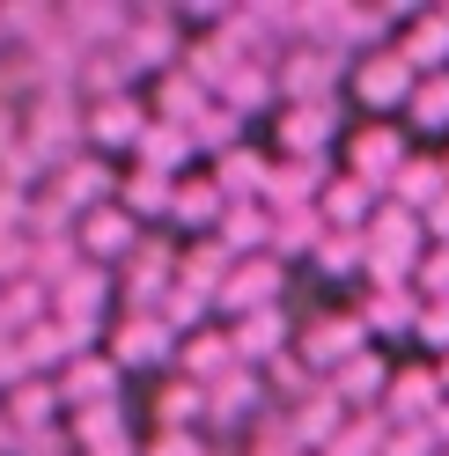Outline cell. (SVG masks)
Returning a JSON list of instances; mask_svg holds the SVG:
<instances>
[{
	"instance_id": "17",
	"label": "cell",
	"mask_w": 449,
	"mask_h": 456,
	"mask_svg": "<svg viewBox=\"0 0 449 456\" xmlns=\"http://www.w3.org/2000/svg\"><path fill=\"white\" fill-rule=\"evenodd\" d=\"M229 331V346H236V368H265L295 346V324H288V309H258V317H236V324H221Z\"/></svg>"
},
{
	"instance_id": "9",
	"label": "cell",
	"mask_w": 449,
	"mask_h": 456,
	"mask_svg": "<svg viewBox=\"0 0 449 456\" xmlns=\"http://www.w3.org/2000/svg\"><path fill=\"white\" fill-rule=\"evenodd\" d=\"M45 191H52V199H60V207L81 221V214H96V207H110V199H118V169H110L103 155L81 148V155H67V162L45 177Z\"/></svg>"
},
{
	"instance_id": "19",
	"label": "cell",
	"mask_w": 449,
	"mask_h": 456,
	"mask_svg": "<svg viewBox=\"0 0 449 456\" xmlns=\"http://www.w3.org/2000/svg\"><path fill=\"white\" fill-rule=\"evenodd\" d=\"M324 184H331V162H280V155H273V177H265V199H258V207H265V214H310Z\"/></svg>"
},
{
	"instance_id": "7",
	"label": "cell",
	"mask_w": 449,
	"mask_h": 456,
	"mask_svg": "<svg viewBox=\"0 0 449 456\" xmlns=\"http://www.w3.org/2000/svg\"><path fill=\"white\" fill-rule=\"evenodd\" d=\"M347 89H354V103L369 110V118H398L405 110V96H412V67L398 60V52H361V60L347 67Z\"/></svg>"
},
{
	"instance_id": "13",
	"label": "cell",
	"mask_w": 449,
	"mask_h": 456,
	"mask_svg": "<svg viewBox=\"0 0 449 456\" xmlns=\"http://www.w3.org/2000/svg\"><path fill=\"white\" fill-rule=\"evenodd\" d=\"M390 52L412 67V81L449 74V8H420V15H405L398 37H390Z\"/></svg>"
},
{
	"instance_id": "30",
	"label": "cell",
	"mask_w": 449,
	"mask_h": 456,
	"mask_svg": "<svg viewBox=\"0 0 449 456\" xmlns=\"http://www.w3.org/2000/svg\"><path fill=\"white\" fill-rule=\"evenodd\" d=\"M398 118H405L412 133H435V140H449V74L412 81V96H405V110H398Z\"/></svg>"
},
{
	"instance_id": "36",
	"label": "cell",
	"mask_w": 449,
	"mask_h": 456,
	"mask_svg": "<svg viewBox=\"0 0 449 456\" xmlns=\"http://www.w3.org/2000/svg\"><path fill=\"white\" fill-rule=\"evenodd\" d=\"M420 228H428V243H442V250H449V191L435 199L428 214H420Z\"/></svg>"
},
{
	"instance_id": "5",
	"label": "cell",
	"mask_w": 449,
	"mask_h": 456,
	"mask_svg": "<svg viewBox=\"0 0 449 456\" xmlns=\"http://www.w3.org/2000/svg\"><path fill=\"white\" fill-rule=\"evenodd\" d=\"M288 354H295V361L324 383L331 368H347L354 354H369V331L354 324V309H324V317H310V324L295 331V346H288Z\"/></svg>"
},
{
	"instance_id": "23",
	"label": "cell",
	"mask_w": 449,
	"mask_h": 456,
	"mask_svg": "<svg viewBox=\"0 0 449 456\" xmlns=\"http://www.w3.org/2000/svg\"><path fill=\"white\" fill-rule=\"evenodd\" d=\"M442 191H449V177H442V155H405L383 199H390V207H405V214H428Z\"/></svg>"
},
{
	"instance_id": "39",
	"label": "cell",
	"mask_w": 449,
	"mask_h": 456,
	"mask_svg": "<svg viewBox=\"0 0 449 456\" xmlns=\"http://www.w3.org/2000/svg\"><path fill=\"white\" fill-rule=\"evenodd\" d=\"M442 177H449V155H442Z\"/></svg>"
},
{
	"instance_id": "10",
	"label": "cell",
	"mask_w": 449,
	"mask_h": 456,
	"mask_svg": "<svg viewBox=\"0 0 449 456\" xmlns=\"http://www.w3.org/2000/svg\"><path fill=\"white\" fill-rule=\"evenodd\" d=\"M52 390H60V412L74 419V412H103V405H126V376L110 368V354H74L60 376H52Z\"/></svg>"
},
{
	"instance_id": "2",
	"label": "cell",
	"mask_w": 449,
	"mask_h": 456,
	"mask_svg": "<svg viewBox=\"0 0 449 456\" xmlns=\"http://www.w3.org/2000/svg\"><path fill=\"white\" fill-rule=\"evenodd\" d=\"M412 148H405V133H398V118H361V126H347L339 133V177H361L376 199L390 191V177H398V162H405Z\"/></svg>"
},
{
	"instance_id": "32",
	"label": "cell",
	"mask_w": 449,
	"mask_h": 456,
	"mask_svg": "<svg viewBox=\"0 0 449 456\" xmlns=\"http://www.w3.org/2000/svg\"><path fill=\"white\" fill-rule=\"evenodd\" d=\"M310 265H317L324 280H354L361 265H369V243H361V236H347V228H324V236H317V250H310Z\"/></svg>"
},
{
	"instance_id": "18",
	"label": "cell",
	"mask_w": 449,
	"mask_h": 456,
	"mask_svg": "<svg viewBox=\"0 0 449 456\" xmlns=\"http://www.w3.org/2000/svg\"><path fill=\"white\" fill-rule=\"evenodd\" d=\"M324 390L339 397L347 412H376V405H383V390H390V354H383V346L354 354L347 368H331V376H324Z\"/></svg>"
},
{
	"instance_id": "20",
	"label": "cell",
	"mask_w": 449,
	"mask_h": 456,
	"mask_svg": "<svg viewBox=\"0 0 449 456\" xmlns=\"http://www.w3.org/2000/svg\"><path fill=\"white\" fill-rule=\"evenodd\" d=\"M236 368V346H229V331L221 324H200L192 338H177V361H170V376H184V383H200V390H214L221 376Z\"/></svg>"
},
{
	"instance_id": "24",
	"label": "cell",
	"mask_w": 449,
	"mask_h": 456,
	"mask_svg": "<svg viewBox=\"0 0 449 456\" xmlns=\"http://www.w3.org/2000/svg\"><path fill=\"white\" fill-rule=\"evenodd\" d=\"M376 207H383V199L361 184V177H331V184L317 191V221H324V228H347V236H361Z\"/></svg>"
},
{
	"instance_id": "26",
	"label": "cell",
	"mask_w": 449,
	"mask_h": 456,
	"mask_svg": "<svg viewBox=\"0 0 449 456\" xmlns=\"http://www.w3.org/2000/svg\"><path fill=\"white\" fill-rule=\"evenodd\" d=\"M214 103H229L236 110V118L250 126V118H258V110H280V89H273V67L265 60H243L229 81H221V96Z\"/></svg>"
},
{
	"instance_id": "35",
	"label": "cell",
	"mask_w": 449,
	"mask_h": 456,
	"mask_svg": "<svg viewBox=\"0 0 449 456\" xmlns=\"http://www.w3.org/2000/svg\"><path fill=\"white\" fill-rule=\"evenodd\" d=\"M214 442L207 435H148V449H140V456H207Z\"/></svg>"
},
{
	"instance_id": "33",
	"label": "cell",
	"mask_w": 449,
	"mask_h": 456,
	"mask_svg": "<svg viewBox=\"0 0 449 456\" xmlns=\"http://www.w3.org/2000/svg\"><path fill=\"white\" fill-rule=\"evenodd\" d=\"M383 435H390V419H383V412H347V427L331 435L324 456H383Z\"/></svg>"
},
{
	"instance_id": "4",
	"label": "cell",
	"mask_w": 449,
	"mask_h": 456,
	"mask_svg": "<svg viewBox=\"0 0 449 456\" xmlns=\"http://www.w3.org/2000/svg\"><path fill=\"white\" fill-rule=\"evenodd\" d=\"M339 103H280L273 118V155L280 162H324L331 148H339Z\"/></svg>"
},
{
	"instance_id": "12",
	"label": "cell",
	"mask_w": 449,
	"mask_h": 456,
	"mask_svg": "<svg viewBox=\"0 0 449 456\" xmlns=\"http://www.w3.org/2000/svg\"><path fill=\"white\" fill-rule=\"evenodd\" d=\"M103 354H110L118 376H133V368H140V376H162V368L177 361V338L162 331L155 317H110V346Z\"/></svg>"
},
{
	"instance_id": "29",
	"label": "cell",
	"mask_w": 449,
	"mask_h": 456,
	"mask_svg": "<svg viewBox=\"0 0 449 456\" xmlns=\"http://www.w3.org/2000/svg\"><path fill=\"white\" fill-rule=\"evenodd\" d=\"M265 236H273L265 207H221V221H214V243L229 258H265Z\"/></svg>"
},
{
	"instance_id": "1",
	"label": "cell",
	"mask_w": 449,
	"mask_h": 456,
	"mask_svg": "<svg viewBox=\"0 0 449 456\" xmlns=\"http://www.w3.org/2000/svg\"><path fill=\"white\" fill-rule=\"evenodd\" d=\"M184 52V22L177 8H126V30H118V60L133 81H162Z\"/></svg>"
},
{
	"instance_id": "6",
	"label": "cell",
	"mask_w": 449,
	"mask_h": 456,
	"mask_svg": "<svg viewBox=\"0 0 449 456\" xmlns=\"http://www.w3.org/2000/svg\"><path fill=\"white\" fill-rule=\"evenodd\" d=\"M148 133V96L126 89V96H103V103H81V148L89 155H133V140Z\"/></svg>"
},
{
	"instance_id": "38",
	"label": "cell",
	"mask_w": 449,
	"mask_h": 456,
	"mask_svg": "<svg viewBox=\"0 0 449 456\" xmlns=\"http://www.w3.org/2000/svg\"><path fill=\"white\" fill-rule=\"evenodd\" d=\"M207 456H236V449H207Z\"/></svg>"
},
{
	"instance_id": "25",
	"label": "cell",
	"mask_w": 449,
	"mask_h": 456,
	"mask_svg": "<svg viewBox=\"0 0 449 456\" xmlns=\"http://www.w3.org/2000/svg\"><path fill=\"white\" fill-rule=\"evenodd\" d=\"M207 427V390L184 383V376H162L155 390V435H200Z\"/></svg>"
},
{
	"instance_id": "11",
	"label": "cell",
	"mask_w": 449,
	"mask_h": 456,
	"mask_svg": "<svg viewBox=\"0 0 449 456\" xmlns=\"http://www.w3.org/2000/svg\"><path fill=\"white\" fill-rule=\"evenodd\" d=\"M148 236V228H140L118 199H110V207H96V214H81L74 221V243H81V265H103V273H118L126 258H133V243Z\"/></svg>"
},
{
	"instance_id": "34",
	"label": "cell",
	"mask_w": 449,
	"mask_h": 456,
	"mask_svg": "<svg viewBox=\"0 0 449 456\" xmlns=\"http://www.w3.org/2000/svg\"><path fill=\"white\" fill-rule=\"evenodd\" d=\"M412 338L428 346V361L449 354V302H420V317H412Z\"/></svg>"
},
{
	"instance_id": "28",
	"label": "cell",
	"mask_w": 449,
	"mask_h": 456,
	"mask_svg": "<svg viewBox=\"0 0 449 456\" xmlns=\"http://www.w3.org/2000/svg\"><path fill=\"white\" fill-rule=\"evenodd\" d=\"M221 207H229V199L214 191V177H177V191H170V228H192V236H214Z\"/></svg>"
},
{
	"instance_id": "31",
	"label": "cell",
	"mask_w": 449,
	"mask_h": 456,
	"mask_svg": "<svg viewBox=\"0 0 449 456\" xmlns=\"http://www.w3.org/2000/svg\"><path fill=\"white\" fill-rule=\"evenodd\" d=\"M184 133H192V155H207V162H214V155H229V148H243V118H236L229 103H207Z\"/></svg>"
},
{
	"instance_id": "16",
	"label": "cell",
	"mask_w": 449,
	"mask_h": 456,
	"mask_svg": "<svg viewBox=\"0 0 449 456\" xmlns=\"http://www.w3.org/2000/svg\"><path fill=\"white\" fill-rule=\"evenodd\" d=\"M207 177H214V191L229 199V207H258V199H265V177H273V155L243 140V148H229V155L207 162Z\"/></svg>"
},
{
	"instance_id": "22",
	"label": "cell",
	"mask_w": 449,
	"mask_h": 456,
	"mask_svg": "<svg viewBox=\"0 0 449 456\" xmlns=\"http://www.w3.org/2000/svg\"><path fill=\"white\" fill-rule=\"evenodd\" d=\"M133 162L140 169H155V177H192V133L184 126H162V118H148V133L133 140Z\"/></svg>"
},
{
	"instance_id": "27",
	"label": "cell",
	"mask_w": 449,
	"mask_h": 456,
	"mask_svg": "<svg viewBox=\"0 0 449 456\" xmlns=\"http://www.w3.org/2000/svg\"><path fill=\"white\" fill-rule=\"evenodd\" d=\"M170 191H177V177H155V169H118V207L148 228V221H170Z\"/></svg>"
},
{
	"instance_id": "21",
	"label": "cell",
	"mask_w": 449,
	"mask_h": 456,
	"mask_svg": "<svg viewBox=\"0 0 449 456\" xmlns=\"http://www.w3.org/2000/svg\"><path fill=\"white\" fill-rule=\"evenodd\" d=\"M0 419L15 427V435H45V427H60V390H52V376H30V383H15L8 397H0Z\"/></svg>"
},
{
	"instance_id": "37",
	"label": "cell",
	"mask_w": 449,
	"mask_h": 456,
	"mask_svg": "<svg viewBox=\"0 0 449 456\" xmlns=\"http://www.w3.org/2000/svg\"><path fill=\"white\" fill-rule=\"evenodd\" d=\"M435 383H442V397H449V354H442V361H435Z\"/></svg>"
},
{
	"instance_id": "40",
	"label": "cell",
	"mask_w": 449,
	"mask_h": 456,
	"mask_svg": "<svg viewBox=\"0 0 449 456\" xmlns=\"http://www.w3.org/2000/svg\"><path fill=\"white\" fill-rule=\"evenodd\" d=\"M435 456H449V449H435Z\"/></svg>"
},
{
	"instance_id": "8",
	"label": "cell",
	"mask_w": 449,
	"mask_h": 456,
	"mask_svg": "<svg viewBox=\"0 0 449 456\" xmlns=\"http://www.w3.org/2000/svg\"><path fill=\"white\" fill-rule=\"evenodd\" d=\"M280 295H288V265H273V258H236L229 280H221V295H214V317H258V309H280Z\"/></svg>"
},
{
	"instance_id": "15",
	"label": "cell",
	"mask_w": 449,
	"mask_h": 456,
	"mask_svg": "<svg viewBox=\"0 0 449 456\" xmlns=\"http://www.w3.org/2000/svg\"><path fill=\"white\" fill-rule=\"evenodd\" d=\"M347 309H354V324L369 331V346H376V338H412L420 295H412V288H361Z\"/></svg>"
},
{
	"instance_id": "3",
	"label": "cell",
	"mask_w": 449,
	"mask_h": 456,
	"mask_svg": "<svg viewBox=\"0 0 449 456\" xmlns=\"http://www.w3.org/2000/svg\"><path fill=\"white\" fill-rule=\"evenodd\" d=\"M347 52H324V45H288L273 60V89H280V103H339V89H347Z\"/></svg>"
},
{
	"instance_id": "14",
	"label": "cell",
	"mask_w": 449,
	"mask_h": 456,
	"mask_svg": "<svg viewBox=\"0 0 449 456\" xmlns=\"http://www.w3.org/2000/svg\"><path fill=\"white\" fill-rule=\"evenodd\" d=\"M442 405V383H435V361H405V368H390V390H383V419L390 427H428Z\"/></svg>"
}]
</instances>
